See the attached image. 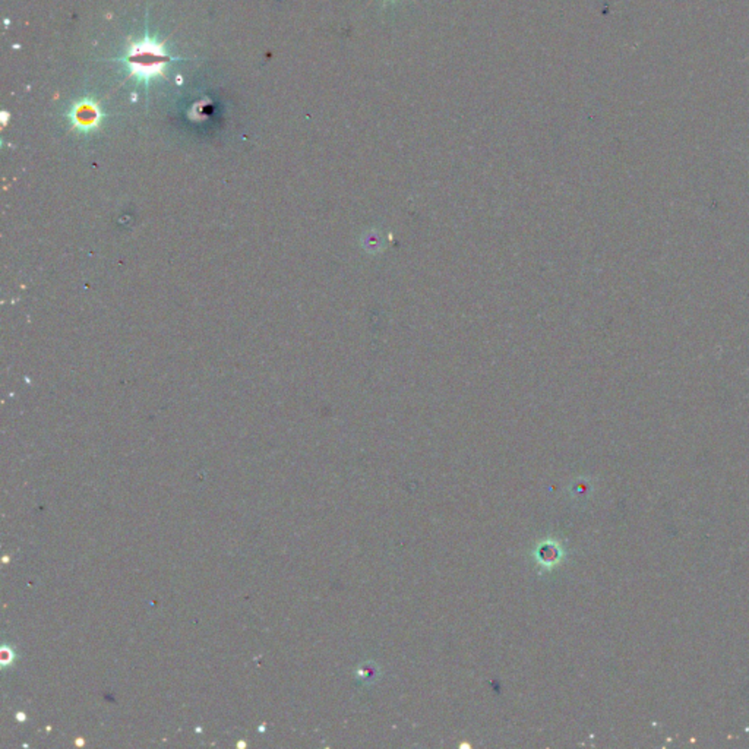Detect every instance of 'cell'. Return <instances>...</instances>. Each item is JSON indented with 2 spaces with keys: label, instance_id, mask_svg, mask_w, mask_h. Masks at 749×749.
<instances>
[{
  "label": "cell",
  "instance_id": "cell-1",
  "mask_svg": "<svg viewBox=\"0 0 749 749\" xmlns=\"http://www.w3.org/2000/svg\"><path fill=\"white\" fill-rule=\"evenodd\" d=\"M117 60L126 66L128 77L148 88L152 81L167 78L169 65L177 59L147 30L144 37L132 41L124 55Z\"/></svg>",
  "mask_w": 749,
  "mask_h": 749
},
{
  "label": "cell",
  "instance_id": "cell-2",
  "mask_svg": "<svg viewBox=\"0 0 749 749\" xmlns=\"http://www.w3.org/2000/svg\"><path fill=\"white\" fill-rule=\"evenodd\" d=\"M69 119L74 126L82 132L94 131L101 123L103 113L100 105L93 98H82L72 105Z\"/></svg>",
  "mask_w": 749,
  "mask_h": 749
}]
</instances>
